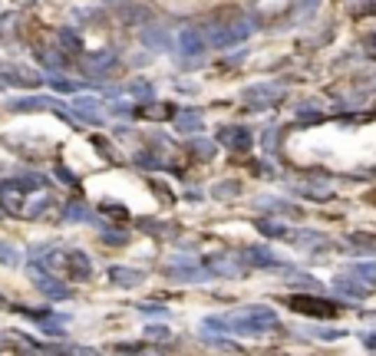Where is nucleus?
<instances>
[{
	"mask_svg": "<svg viewBox=\"0 0 376 356\" xmlns=\"http://www.w3.org/2000/svg\"><path fill=\"white\" fill-rule=\"evenodd\" d=\"M277 327V313L270 307L251 304V307H238V311L224 313V317H208L205 320V334H238V336H264Z\"/></svg>",
	"mask_w": 376,
	"mask_h": 356,
	"instance_id": "f257e3e1",
	"label": "nucleus"
},
{
	"mask_svg": "<svg viewBox=\"0 0 376 356\" xmlns=\"http://www.w3.org/2000/svg\"><path fill=\"white\" fill-rule=\"evenodd\" d=\"M30 261H43L47 271L53 274H66L73 280H89L93 277V261L76 248H57V244H40L30 251Z\"/></svg>",
	"mask_w": 376,
	"mask_h": 356,
	"instance_id": "f03ea898",
	"label": "nucleus"
},
{
	"mask_svg": "<svg viewBox=\"0 0 376 356\" xmlns=\"http://www.w3.org/2000/svg\"><path fill=\"white\" fill-rule=\"evenodd\" d=\"M254 34V20L251 17H245L241 10H224L218 13L212 20V30H208V43L212 46H235V43H245L247 36Z\"/></svg>",
	"mask_w": 376,
	"mask_h": 356,
	"instance_id": "7ed1b4c3",
	"label": "nucleus"
},
{
	"mask_svg": "<svg viewBox=\"0 0 376 356\" xmlns=\"http://www.w3.org/2000/svg\"><path fill=\"white\" fill-rule=\"evenodd\" d=\"M36 185H43V178H36V175H27V178H7V182H0V208H3L7 215L24 218V208H27V198H30V188H36Z\"/></svg>",
	"mask_w": 376,
	"mask_h": 356,
	"instance_id": "20e7f679",
	"label": "nucleus"
},
{
	"mask_svg": "<svg viewBox=\"0 0 376 356\" xmlns=\"http://www.w3.org/2000/svg\"><path fill=\"white\" fill-rule=\"evenodd\" d=\"M27 277H30V280L36 284V290H40V294H47L50 300H66V297H70V284H66V280H59L53 271L47 274V271L36 264V261H30V267H27Z\"/></svg>",
	"mask_w": 376,
	"mask_h": 356,
	"instance_id": "39448f33",
	"label": "nucleus"
},
{
	"mask_svg": "<svg viewBox=\"0 0 376 356\" xmlns=\"http://www.w3.org/2000/svg\"><path fill=\"white\" fill-rule=\"evenodd\" d=\"M165 274L172 280H182V284H201V280L212 277V271H201L191 257H168L165 261Z\"/></svg>",
	"mask_w": 376,
	"mask_h": 356,
	"instance_id": "423d86ee",
	"label": "nucleus"
},
{
	"mask_svg": "<svg viewBox=\"0 0 376 356\" xmlns=\"http://www.w3.org/2000/svg\"><path fill=\"white\" fill-rule=\"evenodd\" d=\"M7 109L10 113H34V109H50V113H57L59 119H66V122H73V109H66V106L59 103V99H50V96H27V99H10L7 103Z\"/></svg>",
	"mask_w": 376,
	"mask_h": 356,
	"instance_id": "0eeeda50",
	"label": "nucleus"
},
{
	"mask_svg": "<svg viewBox=\"0 0 376 356\" xmlns=\"http://www.w3.org/2000/svg\"><path fill=\"white\" fill-rule=\"evenodd\" d=\"M284 86L281 83H258V86H247L245 90V103L251 106V109H268V106L281 103L284 99Z\"/></svg>",
	"mask_w": 376,
	"mask_h": 356,
	"instance_id": "6e6552de",
	"label": "nucleus"
},
{
	"mask_svg": "<svg viewBox=\"0 0 376 356\" xmlns=\"http://www.w3.org/2000/svg\"><path fill=\"white\" fill-rule=\"evenodd\" d=\"M218 142L235 152H247L251 149V132L245 126H222L218 129Z\"/></svg>",
	"mask_w": 376,
	"mask_h": 356,
	"instance_id": "1a4fd4ad",
	"label": "nucleus"
},
{
	"mask_svg": "<svg viewBox=\"0 0 376 356\" xmlns=\"http://www.w3.org/2000/svg\"><path fill=\"white\" fill-rule=\"evenodd\" d=\"M287 304H291V311L314 313V317H333V313H337L333 304H327V300H314V297H291Z\"/></svg>",
	"mask_w": 376,
	"mask_h": 356,
	"instance_id": "9d476101",
	"label": "nucleus"
},
{
	"mask_svg": "<svg viewBox=\"0 0 376 356\" xmlns=\"http://www.w3.org/2000/svg\"><path fill=\"white\" fill-rule=\"evenodd\" d=\"M73 113H76L80 122H89V126H99L103 122V103L99 99H89V96H80L73 103Z\"/></svg>",
	"mask_w": 376,
	"mask_h": 356,
	"instance_id": "9b49d317",
	"label": "nucleus"
},
{
	"mask_svg": "<svg viewBox=\"0 0 376 356\" xmlns=\"http://www.w3.org/2000/svg\"><path fill=\"white\" fill-rule=\"evenodd\" d=\"M241 261L251 264V267H287L281 257L270 251V248H264V244H261V248H247V251H241Z\"/></svg>",
	"mask_w": 376,
	"mask_h": 356,
	"instance_id": "f8f14e48",
	"label": "nucleus"
},
{
	"mask_svg": "<svg viewBox=\"0 0 376 356\" xmlns=\"http://www.w3.org/2000/svg\"><path fill=\"white\" fill-rule=\"evenodd\" d=\"M284 238L294 241L297 248H304V251H324L330 244L324 234H317V231H284Z\"/></svg>",
	"mask_w": 376,
	"mask_h": 356,
	"instance_id": "ddd939ff",
	"label": "nucleus"
},
{
	"mask_svg": "<svg viewBox=\"0 0 376 356\" xmlns=\"http://www.w3.org/2000/svg\"><path fill=\"white\" fill-rule=\"evenodd\" d=\"M208 271L222 277H238L241 274V257H235V254H215V257H208Z\"/></svg>",
	"mask_w": 376,
	"mask_h": 356,
	"instance_id": "4468645a",
	"label": "nucleus"
},
{
	"mask_svg": "<svg viewBox=\"0 0 376 356\" xmlns=\"http://www.w3.org/2000/svg\"><path fill=\"white\" fill-rule=\"evenodd\" d=\"M0 80L3 83H13V86H36L40 83V76H36L34 69H27V66H0Z\"/></svg>",
	"mask_w": 376,
	"mask_h": 356,
	"instance_id": "2eb2a0df",
	"label": "nucleus"
},
{
	"mask_svg": "<svg viewBox=\"0 0 376 356\" xmlns=\"http://www.w3.org/2000/svg\"><path fill=\"white\" fill-rule=\"evenodd\" d=\"M205 43H208V40H205L195 27H185V30L178 34V46H182V53H185V57H198L201 50H205Z\"/></svg>",
	"mask_w": 376,
	"mask_h": 356,
	"instance_id": "dca6fc26",
	"label": "nucleus"
},
{
	"mask_svg": "<svg viewBox=\"0 0 376 356\" xmlns=\"http://www.w3.org/2000/svg\"><path fill=\"white\" fill-rule=\"evenodd\" d=\"M109 277L119 287H139V284H145V271H136V267H113Z\"/></svg>",
	"mask_w": 376,
	"mask_h": 356,
	"instance_id": "f3484780",
	"label": "nucleus"
},
{
	"mask_svg": "<svg viewBox=\"0 0 376 356\" xmlns=\"http://www.w3.org/2000/svg\"><path fill=\"white\" fill-rule=\"evenodd\" d=\"M333 287L340 290V294H347V297H363L366 290H370V287H366V284H360V280H356V277L350 274V271H347V274H340V277H337V280H333Z\"/></svg>",
	"mask_w": 376,
	"mask_h": 356,
	"instance_id": "a211bd4d",
	"label": "nucleus"
},
{
	"mask_svg": "<svg viewBox=\"0 0 376 356\" xmlns=\"http://www.w3.org/2000/svg\"><path fill=\"white\" fill-rule=\"evenodd\" d=\"M201 126H205V119H201L198 109H182V113L175 115V129H178V132H198Z\"/></svg>",
	"mask_w": 376,
	"mask_h": 356,
	"instance_id": "6ab92c4d",
	"label": "nucleus"
},
{
	"mask_svg": "<svg viewBox=\"0 0 376 356\" xmlns=\"http://www.w3.org/2000/svg\"><path fill=\"white\" fill-rule=\"evenodd\" d=\"M287 3H291V0H258L254 10H258L261 20H274V17H281V13L287 10Z\"/></svg>",
	"mask_w": 376,
	"mask_h": 356,
	"instance_id": "aec40b11",
	"label": "nucleus"
},
{
	"mask_svg": "<svg viewBox=\"0 0 376 356\" xmlns=\"http://www.w3.org/2000/svg\"><path fill=\"white\" fill-rule=\"evenodd\" d=\"M113 66H116L113 53H96V57L82 59V69H86V73H106V69H113Z\"/></svg>",
	"mask_w": 376,
	"mask_h": 356,
	"instance_id": "412c9836",
	"label": "nucleus"
},
{
	"mask_svg": "<svg viewBox=\"0 0 376 356\" xmlns=\"http://www.w3.org/2000/svg\"><path fill=\"white\" fill-rule=\"evenodd\" d=\"M350 274L360 280V284H366V287H376V261H363V264H353Z\"/></svg>",
	"mask_w": 376,
	"mask_h": 356,
	"instance_id": "4be33fe9",
	"label": "nucleus"
},
{
	"mask_svg": "<svg viewBox=\"0 0 376 356\" xmlns=\"http://www.w3.org/2000/svg\"><path fill=\"white\" fill-rule=\"evenodd\" d=\"M63 221L66 225H82V221H89V208L82 205V201H70V205L63 208Z\"/></svg>",
	"mask_w": 376,
	"mask_h": 356,
	"instance_id": "5701e85b",
	"label": "nucleus"
},
{
	"mask_svg": "<svg viewBox=\"0 0 376 356\" xmlns=\"http://www.w3.org/2000/svg\"><path fill=\"white\" fill-rule=\"evenodd\" d=\"M145 46H155V50H168V36H165L162 27H149L145 34H142Z\"/></svg>",
	"mask_w": 376,
	"mask_h": 356,
	"instance_id": "b1692460",
	"label": "nucleus"
},
{
	"mask_svg": "<svg viewBox=\"0 0 376 356\" xmlns=\"http://www.w3.org/2000/svg\"><path fill=\"white\" fill-rule=\"evenodd\" d=\"M57 40H59V46H63L66 53H73V57H76V53H82L80 36L73 34V30H59V34H57Z\"/></svg>",
	"mask_w": 376,
	"mask_h": 356,
	"instance_id": "393cba45",
	"label": "nucleus"
},
{
	"mask_svg": "<svg viewBox=\"0 0 376 356\" xmlns=\"http://www.w3.org/2000/svg\"><path fill=\"white\" fill-rule=\"evenodd\" d=\"M347 241H350V248H356V251H376V234H363V231H356V234H350Z\"/></svg>",
	"mask_w": 376,
	"mask_h": 356,
	"instance_id": "a878e982",
	"label": "nucleus"
},
{
	"mask_svg": "<svg viewBox=\"0 0 376 356\" xmlns=\"http://www.w3.org/2000/svg\"><path fill=\"white\" fill-rule=\"evenodd\" d=\"M347 7L353 17H370V13H376V0H347Z\"/></svg>",
	"mask_w": 376,
	"mask_h": 356,
	"instance_id": "bb28decb",
	"label": "nucleus"
},
{
	"mask_svg": "<svg viewBox=\"0 0 376 356\" xmlns=\"http://www.w3.org/2000/svg\"><path fill=\"white\" fill-rule=\"evenodd\" d=\"M188 149L195 152L198 159H212V155H215V142H208V138H191V142H188Z\"/></svg>",
	"mask_w": 376,
	"mask_h": 356,
	"instance_id": "cd10ccee",
	"label": "nucleus"
},
{
	"mask_svg": "<svg viewBox=\"0 0 376 356\" xmlns=\"http://www.w3.org/2000/svg\"><path fill=\"white\" fill-rule=\"evenodd\" d=\"M17 13H3L0 17V40H13V27H17Z\"/></svg>",
	"mask_w": 376,
	"mask_h": 356,
	"instance_id": "c85d7f7f",
	"label": "nucleus"
},
{
	"mask_svg": "<svg viewBox=\"0 0 376 356\" xmlns=\"http://www.w3.org/2000/svg\"><path fill=\"white\" fill-rule=\"evenodd\" d=\"M258 231H264L268 238H284V225H274V221H268V218H258Z\"/></svg>",
	"mask_w": 376,
	"mask_h": 356,
	"instance_id": "c756f323",
	"label": "nucleus"
},
{
	"mask_svg": "<svg viewBox=\"0 0 376 356\" xmlns=\"http://www.w3.org/2000/svg\"><path fill=\"white\" fill-rule=\"evenodd\" d=\"M297 119H304V122H314V119H320V106L317 103L297 106Z\"/></svg>",
	"mask_w": 376,
	"mask_h": 356,
	"instance_id": "7c9ffc66",
	"label": "nucleus"
},
{
	"mask_svg": "<svg viewBox=\"0 0 376 356\" xmlns=\"http://www.w3.org/2000/svg\"><path fill=\"white\" fill-rule=\"evenodd\" d=\"M0 264H20V251L10 248V244H0Z\"/></svg>",
	"mask_w": 376,
	"mask_h": 356,
	"instance_id": "2f4dec72",
	"label": "nucleus"
},
{
	"mask_svg": "<svg viewBox=\"0 0 376 356\" xmlns=\"http://www.w3.org/2000/svg\"><path fill=\"white\" fill-rule=\"evenodd\" d=\"M238 188H241L238 182H218L215 185V198H235Z\"/></svg>",
	"mask_w": 376,
	"mask_h": 356,
	"instance_id": "473e14b6",
	"label": "nucleus"
},
{
	"mask_svg": "<svg viewBox=\"0 0 376 356\" xmlns=\"http://www.w3.org/2000/svg\"><path fill=\"white\" fill-rule=\"evenodd\" d=\"M129 96H136V99H152V86L149 83H129Z\"/></svg>",
	"mask_w": 376,
	"mask_h": 356,
	"instance_id": "72a5a7b5",
	"label": "nucleus"
},
{
	"mask_svg": "<svg viewBox=\"0 0 376 356\" xmlns=\"http://www.w3.org/2000/svg\"><path fill=\"white\" fill-rule=\"evenodd\" d=\"M320 0H301V7H297V17H310V13L317 10Z\"/></svg>",
	"mask_w": 376,
	"mask_h": 356,
	"instance_id": "f704fd0d",
	"label": "nucleus"
},
{
	"mask_svg": "<svg viewBox=\"0 0 376 356\" xmlns=\"http://www.w3.org/2000/svg\"><path fill=\"white\" fill-rule=\"evenodd\" d=\"M168 113H172L168 106H149V109H145V115H152V119H165Z\"/></svg>",
	"mask_w": 376,
	"mask_h": 356,
	"instance_id": "c9c22d12",
	"label": "nucleus"
},
{
	"mask_svg": "<svg viewBox=\"0 0 376 356\" xmlns=\"http://www.w3.org/2000/svg\"><path fill=\"white\" fill-rule=\"evenodd\" d=\"M103 238H106L109 244H116V248H122V244H126V234H119V231H106Z\"/></svg>",
	"mask_w": 376,
	"mask_h": 356,
	"instance_id": "e433bc0d",
	"label": "nucleus"
},
{
	"mask_svg": "<svg viewBox=\"0 0 376 356\" xmlns=\"http://www.w3.org/2000/svg\"><path fill=\"white\" fill-rule=\"evenodd\" d=\"M287 277H291L294 284H304V287H317V280H314V277H304V274H287Z\"/></svg>",
	"mask_w": 376,
	"mask_h": 356,
	"instance_id": "4c0bfd02",
	"label": "nucleus"
},
{
	"mask_svg": "<svg viewBox=\"0 0 376 356\" xmlns=\"http://www.w3.org/2000/svg\"><path fill=\"white\" fill-rule=\"evenodd\" d=\"M53 86H57L59 92H73V90H76V83H66V80H53Z\"/></svg>",
	"mask_w": 376,
	"mask_h": 356,
	"instance_id": "58836bf2",
	"label": "nucleus"
},
{
	"mask_svg": "<svg viewBox=\"0 0 376 356\" xmlns=\"http://www.w3.org/2000/svg\"><path fill=\"white\" fill-rule=\"evenodd\" d=\"M113 113H116V115H132V106H126V103H116V106H113Z\"/></svg>",
	"mask_w": 376,
	"mask_h": 356,
	"instance_id": "ea45409f",
	"label": "nucleus"
},
{
	"mask_svg": "<svg viewBox=\"0 0 376 356\" xmlns=\"http://www.w3.org/2000/svg\"><path fill=\"white\" fill-rule=\"evenodd\" d=\"M145 334H149V336H168V330H165V327H149Z\"/></svg>",
	"mask_w": 376,
	"mask_h": 356,
	"instance_id": "a19ab883",
	"label": "nucleus"
},
{
	"mask_svg": "<svg viewBox=\"0 0 376 356\" xmlns=\"http://www.w3.org/2000/svg\"><path fill=\"white\" fill-rule=\"evenodd\" d=\"M363 343H366V346H370V350H373V353H376V334H366V336H363Z\"/></svg>",
	"mask_w": 376,
	"mask_h": 356,
	"instance_id": "79ce46f5",
	"label": "nucleus"
},
{
	"mask_svg": "<svg viewBox=\"0 0 376 356\" xmlns=\"http://www.w3.org/2000/svg\"><path fill=\"white\" fill-rule=\"evenodd\" d=\"M366 53H376V34L366 36Z\"/></svg>",
	"mask_w": 376,
	"mask_h": 356,
	"instance_id": "37998d69",
	"label": "nucleus"
},
{
	"mask_svg": "<svg viewBox=\"0 0 376 356\" xmlns=\"http://www.w3.org/2000/svg\"><path fill=\"white\" fill-rule=\"evenodd\" d=\"M76 356H99V353H93V350H86V346H76Z\"/></svg>",
	"mask_w": 376,
	"mask_h": 356,
	"instance_id": "c03bdc74",
	"label": "nucleus"
},
{
	"mask_svg": "<svg viewBox=\"0 0 376 356\" xmlns=\"http://www.w3.org/2000/svg\"><path fill=\"white\" fill-rule=\"evenodd\" d=\"M0 304H3V297H0Z\"/></svg>",
	"mask_w": 376,
	"mask_h": 356,
	"instance_id": "a18cd8bd",
	"label": "nucleus"
}]
</instances>
